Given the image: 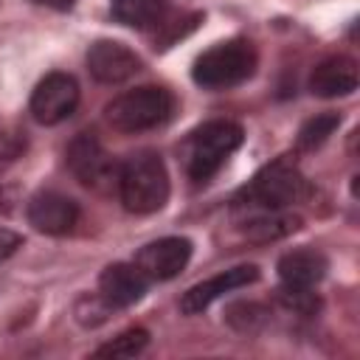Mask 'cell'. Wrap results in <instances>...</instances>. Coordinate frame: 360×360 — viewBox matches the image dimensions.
I'll list each match as a JSON object with an SVG mask.
<instances>
[{
  "mask_svg": "<svg viewBox=\"0 0 360 360\" xmlns=\"http://www.w3.org/2000/svg\"><path fill=\"white\" fill-rule=\"evenodd\" d=\"M118 194L127 211L155 214L169 200V172L158 152H135L118 166Z\"/></svg>",
  "mask_w": 360,
  "mask_h": 360,
  "instance_id": "1",
  "label": "cell"
},
{
  "mask_svg": "<svg viewBox=\"0 0 360 360\" xmlns=\"http://www.w3.org/2000/svg\"><path fill=\"white\" fill-rule=\"evenodd\" d=\"M256 62H259V56H256L253 42L233 37V39L217 42L205 53H200L191 68V76L200 87L228 90V87L248 82L256 73Z\"/></svg>",
  "mask_w": 360,
  "mask_h": 360,
  "instance_id": "2",
  "label": "cell"
},
{
  "mask_svg": "<svg viewBox=\"0 0 360 360\" xmlns=\"http://www.w3.org/2000/svg\"><path fill=\"white\" fill-rule=\"evenodd\" d=\"M309 194V183L307 177L298 172L295 163L290 160H273L270 166H264L259 174H253V180L236 194V205L239 208H262V211H281L290 208L292 202H301Z\"/></svg>",
  "mask_w": 360,
  "mask_h": 360,
  "instance_id": "3",
  "label": "cell"
},
{
  "mask_svg": "<svg viewBox=\"0 0 360 360\" xmlns=\"http://www.w3.org/2000/svg\"><path fill=\"white\" fill-rule=\"evenodd\" d=\"M172 107H174V98L169 90L143 84V87H135V90L115 96L104 107V118L112 129L135 135V132H146V129L160 127L172 115Z\"/></svg>",
  "mask_w": 360,
  "mask_h": 360,
  "instance_id": "4",
  "label": "cell"
},
{
  "mask_svg": "<svg viewBox=\"0 0 360 360\" xmlns=\"http://www.w3.org/2000/svg\"><path fill=\"white\" fill-rule=\"evenodd\" d=\"M245 132L233 121H205L188 138V174L194 183H208L222 163L242 146Z\"/></svg>",
  "mask_w": 360,
  "mask_h": 360,
  "instance_id": "5",
  "label": "cell"
},
{
  "mask_svg": "<svg viewBox=\"0 0 360 360\" xmlns=\"http://www.w3.org/2000/svg\"><path fill=\"white\" fill-rule=\"evenodd\" d=\"M65 160H68V169L73 172V177L82 186L104 188L112 177L118 180V166H115L112 155L90 132H82V135H76L70 141V146L65 152Z\"/></svg>",
  "mask_w": 360,
  "mask_h": 360,
  "instance_id": "6",
  "label": "cell"
},
{
  "mask_svg": "<svg viewBox=\"0 0 360 360\" xmlns=\"http://www.w3.org/2000/svg\"><path fill=\"white\" fill-rule=\"evenodd\" d=\"M79 104V84L70 73H48L31 93V115L45 124V127H53V124H62L65 118L73 115Z\"/></svg>",
  "mask_w": 360,
  "mask_h": 360,
  "instance_id": "7",
  "label": "cell"
},
{
  "mask_svg": "<svg viewBox=\"0 0 360 360\" xmlns=\"http://www.w3.org/2000/svg\"><path fill=\"white\" fill-rule=\"evenodd\" d=\"M191 239L186 236H163L149 245H143L135 253V264L146 273L149 281H169L180 276V270L191 259Z\"/></svg>",
  "mask_w": 360,
  "mask_h": 360,
  "instance_id": "8",
  "label": "cell"
},
{
  "mask_svg": "<svg viewBox=\"0 0 360 360\" xmlns=\"http://www.w3.org/2000/svg\"><path fill=\"white\" fill-rule=\"evenodd\" d=\"M87 70L101 84H121L141 70V59L132 48L115 39H96L87 48Z\"/></svg>",
  "mask_w": 360,
  "mask_h": 360,
  "instance_id": "9",
  "label": "cell"
},
{
  "mask_svg": "<svg viewBox=\"0 0 360 360\" xmlns=\"http://www.w3.org/2000/svg\"><path fill=\"white\" fill-rule=\"evenodd\" d=\"M28 222L39 233L65 236L79 222V205L68 194H59V191L45 188V191H37L28 200Z\"/></svg>",
  "mask_w": 360,
  "mask_h": 360,
  "instance_id": "10",
  "label": "cell"
},
{
  "mask_svg": "<svg viewBox=\"0 0 360 360\" xmlns=\"http://www.w3.org/2000/svg\"><path fill=\"white\" fill-rule=\"evenodd\" d=\"M256 278H259V267L256 264H239V267H231L225 273H217V276H211V278L188 287L183 292V298H180V309L186 315H197V312L208 309L217 298H222L225 292H233L239 287H248Z\"/></svg>",
  "mask_w": 360,
  "mask_h": 360,
  "instance_id": "11",
  "label": "cell"
},
{
  "mask_svg": "<svg viewBox=\"0 0 360 360\" xmlns=\"http://www.w3.org/2000/svg\"><path fill=\"white\" fill-rule=\"evenodd\" d=\"M149 290V278L146 273L132 262H115V264H107L98 276V292L115 307V309H124V307H132L138 304Z\"/></svg>",
  "mask_w": 360,
  "mask_h": 360,
  "instance_id": "12",
  "label": "cell"
},
{
  "mask_svg": "<svg viewBox=\"0 0 360 360\" xmlns=\"http://www.w3.org/2000/svg\"><path fill=\"white\" fill-rule=\"evenodd\" d=\"M357 62L352 56H326L309 73V90L318 98H340L357 90Z\"/></svg>",
  "mask_w": 360,
  "mask_h": 360,
  "instance_id": "13",
  "label": "cell"
},
{
  "mask_svg": "<svg viewBox=\"0 0 360 360\" xmlns=\"http://www.w3.org/2000/svg\"><path fill=\"white\" fill-rule=\"evenodd\" d=\"M278 278L284 287H301V290H312L329 270V262L321 250L312 248H298L290 250L278 259Z\"/></svg>",
  "mask_w": 360,
  "mask_h": 360,
  "instance_id": "14",
  "label": "cell"
},
{
  "mask_svg": "<svg viewBox=\"0 0 360 360\" xmlns=\"http://www.w3.org/2000/svg\"><path fill=\"white\" fill-rule=\"evenodd\" d=\"M301 225H304V219H301L298 214L281 208V211H262V214L245 219L242 233H245V239L253 242V245H267V242L287 239V236L295 233Z\"/></svg>",
  "mask_w": 360,
  "mask_h": 360,
  "instance_id": "15",
  "label": "cell"
},
{
  "mask_svg": "<svg viewBox=\"0 0 360 360\" xmlns=\"http://www.w3.org/2000/svg\"><path fill=\"white\" fill-rule=\"evenodd\" d=\"M110 6H112V17L118 22L138 28V31L158 28L169 14L166 0H112Z\"/></svg>",
  "mask_w": 360,
  "mask_h": 360,
  "instance_id": "16",
  "label": "cell"
},
{
  "mask_svg": "<svg viewBox=\"0 0 360 360\" xmlns=\"http://www.w3.org/2000/svg\"><path fill=\"white\" fill-rule=\"evenodd\" d=\"M149 346V332L141 326H129L121 335H115L110 343L98 346L93 354L96 357H112V360H124V357H135Z\"/></svg>",
  "mask_w": 360,
  "mask_h": 360,
  "instance_id": "17",
  "label": "cell"
},
{
  "mask_svg": "<svg viewBox=\"0 0 360 360\" xmlns=\"http://www.w3.org/2000/svg\"><path fill=\"white\" fill-rule=\"evenodd\" d=\"M112 312H115V307H112L101 292H84V295H79L76 304H73V318H76L82 326H87V329H96V326L107 323V321L112 318Z\"/></svg>",
  "mask_w": 360,
  "mask_h": 360,
  "instance_id": "18",
  "label": "cell"
},
{
  "mask_svg": "<svg viewBox=\"0 0 360 360\" xmlns=\"http://www.w3.org/2000/svg\"><path fill=\"white\" fill-rule=\"evenodd\" d=\"M338 127H340V115H338V112L315 115V118H309V121L298 129L295 146H298V149H304V152H309V149L321 146V143H323V141H326Z\"/></svg>",
  "mask_w": 360,
  "mask_h": 360,
  "instance_id": "19",
  "label": "cell"
},
{
  "mask_svg": "<svg viewBox=\"0 0 360 360\" xmlns=\"http://www.w3.org/2000/svg\"><path fill=\"white\" fill-rule=\"evenodd\" d=\"M225 321L239 329V332H259L267 321V309L262 304H253V301H239V304H231L228 312H225Z\"/></svg>",
  "mask_w": 360,
  "mask_h": 360,
  "instance_id": "20",
  "label": "cell"
},
{
  "mask_svg": "<svg viewBox=\"0 0 360 360\" xmlns=\"http://www.w3.org/2000/svg\"><path fill=\"white\" fill-rule=\"evenodd\" d=\"M278 298L284 301V307H290V309H295V312H301V315H312V312H318V307H321L318 295H315L312 290H301V287H284V284H281Z\"/></svg>",
  "mask_w": 360,
  "mask_h": 360,
  "instance_id": "21",
  "label": "cell"
},
{
  "mask_svg": "<svg viewBox=\"0 0 360 360\" xmlns=\"http://www.w3.org/2000/svg\"><path fill=\"white\" fill-rule=\"evenodd\" d=\"M25 149V141L11 135V132H0V163H8L14 160L20 152Z\"/></svg>",
  "mask_w": 360,
  "mask_h": 360,
  "instance_id": "22",
  "label": "cell"
},
{
  "mask_svg": "<svg viewBox=\"0 0 360 360\" xmlns=\"http://www.w3.org/2000/svg\"><path fill=\"white\" fill-rule=\"evenodd\" d=\"M20 248H22V236L11 228H0V262L11 259Z\"/></svg>",
  "mask_w": 360,
  "mask_h": 360,
  "instance_id": "23",
  "label": "cell"
},
{
  "mask_svg": "<svg viewBox=\"0 0 360 360\" xmlns=\"http://www.w3.org/2000/svg\"><path fill=\"white\" fill-rule=\"evenodd\" d=\"M31 3L45 6V8H56V11H68V8H73L76 0H31Z\"/></svg>",
  "mask_w": 360,
  "mask_h": 360,
  "instance_id": "24",
  "label": "cell"
}]
</instances>
